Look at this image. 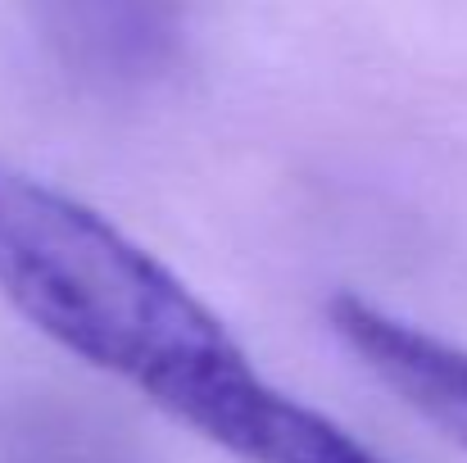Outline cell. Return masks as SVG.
Segmentation results:
<instances>
[{
    "mask_svg": "<svg viewBox=\"0 0 467 463\" xmlns=\"http://www.w3.org/2000/svg\"><path fill=\"white\" fill-rule=\"evenodd\" d=\"M0 300L241 463L282 400L227 322L155 255L14 168H0Z\"/></svg>",
    "mask_w": 467,
    "mask_h": 463,
    "instance_id": "obj_1",
    "label": "cell"
},
{
    "mask_svg": "<svg viewBox=\"0 0 467 463\" xmlns=\"http://www.w3.org/2000/svg\"><path fill=\"white\" fill-rule=\"evenodd\" d=\"M327 322L340 345L390 391L409 405L422 423L445 432L454 446L467 450V350L413 327L372 300L336 296L327 305Z\"/></svg>",
    "mask_w": 467,
    "mask_h": 463,
    "instance_id": "obj_2",
    "label": "cell"
},
{
    "mask_svg": "<svg viewBox=\"0 0 467 463\" xmlns=\"http://www.w3.org/2000/svg\"><path fill=\"white\" fill-rule=\"evenodd\" d=\"M59 64L96 87L159 78L186 27V0H27Z\"/></svg>",
    "mask_w": 467,
    "mask_h": 463,
    "instance_id": "obj_3",
    "label": "cell"
},
{
    "mask_svg": "<svg viewBox=\"0 0 467 463\" xmlns=\"http://www.w3.org/2000/svg\"><path fill=\"white\" fill-rule=\"evenodd\" d=\"M259 463H386L377 459L358 437H349L345 427H336L327 414H317L309 405H291L286 418L277 423L268 450Z\"/></svg>",
    "mask_w": 467,
    "mask_h": 463,
    "instance_id": "obj_4",
    "label": "cell"
}]
</instances>
